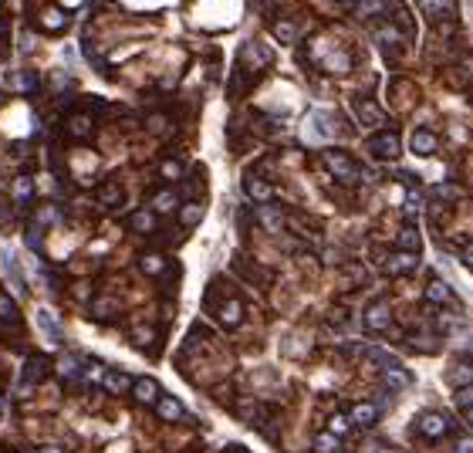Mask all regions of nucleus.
Listing matches in <instances>:
<instances>
[{"instance_id": "1", "label": "nucleus", "mask_w": 473, "mask_h": 453, "mask_svg": "<svg viewBox=\"0 0 473 453\" xmlns=\"http://www.w3.org/2000/svg\"><path fill=\"white\" fill-rule=\"evenodd\" d=\"M324 166L342 186H355L362 179V166L355 163L345 149H324Z\"/></svg>"}, {"instance_id": "2", "label": "nucleus", "mask_w": 473, "mask_h": 453, "mask_svg": "<svg viewBox=\"0 0 473 453\" xmlns=\"http://www.w3.org/2000/svg\"><path fill=\"white\" fill-rule=\"evenodd\" d=\"M416 433H419L423 440H430V443H439V440H446V437L453 433V423H450L446 412L426 410L419 419H416Z\"/></svg>"}, {"instance_id": "3", "label": "nucleus", "mask_w": 473, "mask_h": 453, "mask_svg": "<svg viewBox=\"0 0 473 453\" xmlns=\"http://www.w3.org/2000/svg\"><path fill=\"white\" fill-rule=\"evenodd\" d=\"M368 153H372L379 163H395L399 153H402V139H399V132H393V129L375 132V135L368 139Z\"/></svg>"}, {"instance_id": "4", "label": "nucleus", "mask_w": 473, "mask_h": 453, "mask_svg": "<svg viewBox=\"0 0 473 453\" xmlns=\"http://www.w3.org/2000/svg\"><path fill=\"white\" fill-rule=\"evenodd\" d=\"M51 372H54V362H51L44 352H31V355L24 359V369H21V375H24V382H28V386H38V382H44Z\"/></svg>"}, {"instance_id": "5", "label": "nucleus", "mask_w": 473, "mask_h": 453, "mask_svg": "<svg viewBox=\"0 0 473 453\" xmlns=\"http://www.w3.org/2000/svg\"><path fill=\"white\" fill-rule=\"evenodd\" d=\"M362 325L368 331H389L393 329V308L386 301H372L365 311H362Z\"/></svg>"}, {"instance_id": "6", "label": "nucleus", "mask_w": 473, "mask_h": 453, "mask_svg": "<svg viewBox=\"0 0 473 453\" xmlns=\"http://www.w3.org/2000/svg\"><path fill=\"white\" fill-rule=\"evenodd\" d=\"M271 61H274V54H271V51H264V47H261L257 41H250L247 47H243V51H240V71L247 68L250 75H261V71H264Z\"/></svg>"}, {"instance_id": "7", "label": "nucleus", "mask_w": 473, "mask_h": 453, "mask_svg": "<svg viewBox=\"0 0 473 453\" xmlns=\"http://www.w3.org/2000/svg\"><path fill=\"white\" fill-rule=\"evenodd\" d=\"M416 3L423 7V14L430 17V24H446L460 10V0H416Z\"/></svg>"}, {"instance_id": "8", "label": "nucleus", "mask_w": 473, "mask_h": 453, "mask_svg": "<svg viewBox=\"0 0 473 453\" xmlns=\"http://www.w3.org/2000/svg\"><path fill=\"white\" fill-rule=\"evenodd\" d=\"M129 393H132V399H135L139 406H156V399L162 396V389H159V382L153 379V375H139V379H132Z\"/></svg>"}, {"instance_id": "9", "label": "nucleus", "mask_w": 473, "mask_h": 453, "mask_svg": "<svg viewBox=\"0 0 473 453\" xmlns=\"http://www.w3.org/2000/svg\"><path fill=\"white\" fill-rule=\"evenodd\" d=\"M419 267V254H409V250H395L386 257V274L389 278H406Z\"/></svg>"}, {"instance_id": "10", "label": "nucleus", "mask_w": 473, "mask_h": 453, "mask_svg": "<svg viewBox=\"0 0 473 453\" xmlns=\"http://www.w3.org/2000/svg\"><path fill=\"white\" fill-rule=\"evenodd\" d=\"M243 190H247V197L257 206L274 203V186H271L267 179H261L257 173H247V176H243Z\"/></svg>"}, {"instance_id": "11", "label": "nucleus", "mask_w": 473, "mask_h": 453, "mask_svg": "<svg viewBox=\"0 0 473 453\" xmlns=\"http://www.w3.org/2000/svg\"><path fill=\"white\" fill-rule=\"evenodd\" d=\"M217 322L223 325V329H236L240 322H243V305L236 301V298H227V301H220L217 308Z\"/></svg>"}, {"instance_id": "12", "label": "nucleus", "mask_w": 473, "mask_h": 453, "mask_svg": "<svg viewBox=\"0 0 473 453\" xmlns=\"http://www.w3.org/2000/svg\"><path fill=\"white\" fill-rule=\"evenodd\" d=\"M65 132H68L72 139H91V132H95V119H91L88 112H72V115L65 119Z\"/></svg>"}, {"instance_id": "13", "label": "nucleus", "mask_w": 473, "mask_h": 453, "mask_svg": "<svg viewBox=\"0 0 473 453\" xmlns=\"http://www.w3.org/2000/svg\"><path fill=\"white\" fill-rule=\"evenodd\" d=\"M156 416L162 423H179V419H186V410H183V403L176 399V396H159L156 399Z\"/></svg>"}, {"instance_id": "14", "label": "nucleus", "mask_w": 473, "mask_h": 453, "mask_svg": "<svg viewBox=\"0 0 473 453\" xmlns=\"http://www.w3.org/2000/svg\"><path fill=\"white\" fill-rule=\"evenodd\" d=\"M355 119H358L362 125H379L382 122V109H379V102L368 98V95L355 98Z\"/></svg>"}, {"instance_id": "15", "label": "nucleus", "mask_w": 473, "mask_h": 453, "mask_svg": "<svg viewBox=\"0 0 473 453\" xmlns=\"http://www.w3.org/2000/svg\"><path fill=\"white\" fill-rule=\"evenodd\" d=\"M382 369H386V372H382V382H386L393 393H399V389H409V386H412V372L402 369L395 359L389 362V366H382Z\"/></svg>"}, {"instance_id": "16", "label": "nucleus", "mask_w": 473, "mask_h": 453, "mask_svg": "<svg viewBox=\"0 0 473 453\" xmlns=\"http://www.w3.org/2000/svg\"><path fill=\"white\" fill-rule=\"evenodd\" d=\"M345 416H349L352 426H362V430H365V426H372V423L379 419V406H375V403H355Z\"/></svg>"}, {"instance_id": "17", "label": "nucleus", "mask_w": 473, "mask_h": 453, "mask_svg": "<svg viewBox=\"0 0 473 453\" xmlns=\"http://www.w3.org/2000/svg\"><path fill=\"white\" fill-rule=\"evenodd\" d=\"M426 301L436 305V308H446V305H453V288H450L446 281H439V278H430V285H426Z\"/></svg>"}, {"instance_id": "18", "label": "nucleus", "mask_w": 473, "mask_h": 453, "mask_svg": "<svg viewBox=\"0 0 473 453\" xmlns=\"http://www.w3.org/2000/svg\"><path fill=\"white\" fill-rule=\"evenodd\" d=\"M436 132H430V129H416L412 132V139H409V149L416 153V156H433L436 153Z\"/></svg>"}, {"instance_id": "19", "label": "nucleus", "mask_w": 473, "mask_h": 453, "mask_svg": "<svg viewBox=\"0 0 473 453\" xmlns=\"http://www.w3.org/2000/svg\"><path fill=\"white\" fill-rule=\"evenodd\" d=\"M0 325L3 329H17L21 325V308H17V301L7 291H0Z\"/></svg>"}, {"instance_id": "20", "label": "nucleus", "mask_w": 473, "mask_h": 453, "mask_svg": "<svg viewBox=\"0 0 473 453\" xmlns=\"http://www.w3.org/2000/svg\"><path fill=\"white\" fill-rule=\"evenodd\" d=\"M38 24L44 31H51V34H54V31H65V27H68V14H65L61 7H44L41 17H38Z\"/></svg>"}, {"instance_id": "21", "label": "nucleus", "mask_w": 473, "mask_h": 453, "mask_svg": "<svg viewBox=\"0 0 473 453\" xmlns=\"http://www.w3.org/2000/svg\"><path fill=\"white\" fill-rule=\"evenodd\" d=\"M95 197H98V203L105 206V210H118V206L125 203V190L118 183H102Z\"/></svg>"}, {"instance_id": "22", "label": "nucleus", "mask_w": 473, "mask_h": 453, "mask_svg": "<svg viewBox=\"0 0 473 453\" xmlns=\"http://www.w3.org/2000/svg\"><path fill=\"white\" fill-rule=\"evenodd\" d=\"M129 227H132L135 234H156L159 220H156V213L146 206V210H135V213L129 217Z\"/></svg>"}, {"instance_id": "23", "label": "nucleus", "mask_w": 473, "mask_h": 453, "mask_svg": "<svg viewBox=\"0 0 473 453\" xmlns=\"http://www.w3.org/2000/svg\"><path fill=\"white\" fill-rule=\"evenodd\" d=\"M166 267H169V264H166V257H162V254H156V250H149V254H142V257H139V271H142L146 278H162V274H166Z\"/></svg>"}, {"instance_id": "24", "label": "nucleus", "mask_w": 473, "mask_h": 453, "mask_svg": "<svg viewBox=\"0 0 473 453\" xmlns=\"http://www.w3.org/2000/svg\"><path fill=\"white\" fill-rule=\"evenodd\" d=\"M7 88L21 91V95H31V91H38V75L34 71H14V75H7Z\"/></svg>"}, {"instance_id": "25", "label": "nucleus", "mask_w": 473, "mask_h": 453, "mask_svg": "<svg viewBox=\"0 0 473 453\" xmlns=\"http://www.w3.org/2000/svg\"><path fill=\"white\" fill-rule=\"evenodd\" d=\"M179 210V227L183 230H193V227H199V220H203V213H206V206L199 203H183V206H176Z\"/></svg>"}, {"instance_id": "26", "label": "nucleus", "mask_w": 473, "mask_h": 453, "mask_svg": "<svg viewBox=\"0 0 473 453\" xmlns=\"http://www.w3.org/2000/svg\"><path fill=\"white\" fill-rule=\"evenodd\" d=\"M257 220H261L264 230H280V227H284V210L274 203H264L257 210Z\"/></svg>"}, {"instance_id": "27", "label": "nucleus", "mask_w": 473, "mask_h": 453, "mask_svg": "<svg viewBox=\"0 0 473 453\" xmlns=\"http://www.w3.org/2000/svg\"><path fill=\"white\" fill-rule=\"evenodd\" d=\"M10 197H14V203H31V197H34V179L28 176V173H21L17 179H14V186H10Z\"/></svg>"}, {"instance_id": "28", "label": "nucleus", "mask_w": 473, "mask_h": 453, "mask_svg": "<svg viewBox=\"0 0 473 453\" xmlns=\"http://www.w3.org/2000/svg\"><path fill=\"white\" fill-rule=\"evenodd\" d=\"M116 315H118V301H112V298H95L91 301V318L95 322H109Z\"/></svg>"}, {"instance_id": "29", "label": "nucleus", "mask_w": 473, "mask_h": 453, "mask_svg": "<svg viewBox=\"0 0 473 453\" xmlns=\"http://www.w3.org/2000/svg\"><path fill=\"white\" fill-rule=\"evenodd\" d=\"M58 220H61V210H58L54 203H44V206H38V213H34V220H31V223H34V227H41V230H47V227H54Z\"/></svg>"}, {"instance_id": "30", "label": "nucleus", "mask_w": 473, "mask_h": 453, "mask_svg": "<svg viewBox=\"0 0 473 453\" xmlns=\"http://www.w3.org/2000/svg\"><path fill=\"white\" fill-rule=\"evenodd\" d=\"M423 247V241H419V230L412 227V223H406L402 230H399V250H409V254H419Z\"/></svg>"}, {"instance_id": "31", "label": "nucleus", "mask_w": 473, "mask_h": 453, "mask_svg": "<svg viewBox=\"0 0 473 453\" xmlns=\"http://www.w3.org/2000/svg\"><path fill=\"white\" fill-rule=\"evenodd\" d=\"M102 386L112 393V396H122V393H129V386H132V379L125 375V372H105V379H102Z\"/></svg>"}, {"instance_id": "32", "label": "nucleus", "mask_w": 473, "mask_h": 453, "mask_svg": "<svg viewBox=\"0 0 473 453\" xmlns=\"http://www.w3.org/2000/svg\"><path fill=\"white\" fill-rule=\"evenodd\" d=\"M176 206H179V197H176L173 190H159L156 197H153V206H149V210H153V213H173Z\"/></svg>"}, {"instance_id": "33", "label": "nucleus", "mask_w": 473, "mask_h": 453, "mask_svg": "<svg viewBox=\"0 0 473 453\" xmlns=\"http://www.w3.org/2000/svg\"><path fill=\"white\" fill-rule=\"evenodd\" d=\"M38 322H41V331L51 338V342H65V335H61V325H58V318H51V311H38Z\"/></svg>"}, {"instance_id": "34", "label": "nucleus", "mask_w": 473, "mask_h": 453, "mask_svg": "<svg viewBox=\"0 0 473 453\" xmlns=\"http://www.w3.org/2000/svg\"><path fill=\"white\" fill-rule=\"evenodd\" d=\"M328 433H331L335 440L349 437V433H352V423H349V416H345V412H335V416L328 419Z\"/></svg>"}, {"instance_id": "35", "label": "nucleus", "mask_w": 473, "mask_h": 453, "mask_svg": "<svg viewBox=\"0 0 473 453\" xmlns=\"http://www.w3.org/2000/svg\"><path fill=\"white\" fill-rule=\"evenodd\" d=\"M338 447H342V440H335L328 430H321L315 437V443H311V450L315 453H338Z\"/></svg>"}, {"instance_id": "36", "label": "nucleus", "mask_w": 473, "mask_h": 453, "mask_svg": "<svg viewBox=\"0 0 473 453\" xmlns=\"http://www.w3.org/2000/svg\"><path fill=\"white\" fill-rule=\"evenodd\" d=\"M159 176H162L166 183L183 179V163H179V159H162V163H159Z\"/></svg>"}, {"instance_id": "37", "label": "nucleus", "mask_w": 473, "mask_h": 453, "mask_svg": "<svg viewBox=\"0 0 473 453\" xmlns=\"http://www.w3.org/2000/svg\"><path fill=\"white\" fill-rule=\"evenodd\" d=\"M406 342H409V345H416L419 352H436V345H439V338H436V335H419V331L406 335Z\"/></svg>"}, {"instance_id": "38", "label": "nucleus", "mask_w": 473, "mask_h": 453, "mask_svg": "<svg viewBox=\"0 0 473 453\" xmlns=\"http://www.w3.org/2000/svg\"><path fill=\"white\" fill-rule=\"evenodd\" d=\"M54 369L61 372L65 379H75V375L81 372V359H75V355H61V359L54 362Z\"/></svg>"}, {"instance_id": "39", "label": "nucleus", "mask_w": 473, "mask_h": 453, "mask_svg": "<svg viewBox=\"0 0 473 453\" xmlns=\"http://www.w3.org/2000/svg\"><path fill=\"white\" fill-rule=\"evenodd\" d=\"M274 38L284 44H291L294 38H298V27L291 24V21H274Z\"/></svg>"}, {"instance_id": "40", "label": "nucleus", "mask_w": 473, "mask_h": 453, "mask_svg": "<svg viewBox=\"0 0 473 453\" xmlns=\"http://www.w3.org/2000/svg\"><path fill=\"white\" fill-rule=\"evenodd\" d=\"M456 406H460L463 416L470 419V412H473V389L470 386H460V389H456Z\"/></svg>"}, {"instance_id": "41", "label": "nucleus", "mask_w": 473, "mask_h": 453, "mask_svg": "<svg viewBox=\"0 0 473 453\" xmlns=\"http://www.w3.org/2000/svg\"><path fill=\"white\" fill-rule=\"evenodd\" d=\"M105 366H102V362H98V359H91V362H88V366H85V369H81V375H85V379H88V382H102V379H105Z\"/></svg>"}, {"instance_id": "42", "label": "nucleus", "mask_w": 473, "mask_h": 453, "mask_svg": "<svg viewBox=\"0 0 473 453\" xmlns=\"http://www.w3.org/2000/svg\"><path fill=\"white\" fill-rule=\"evenodd\" d=\"M470 379H473V369H470V359L460 366V369H453V375H450V382L460 389V386H470Z\"/></svg>"}, {"instance_id": "43", "label": "nucleus", "mask_w": 473, "mask_h": 453, "mask_svg": "<svg viewBox=\"0 0 473 453\" xmlns=\"http://www.w3.org/2000/svg\"><path fill=\"white\" fill-rule=\"evenodd\" d=\"M41 237H44V230L31 223V227H28V244H31V247H34V250H41Z\"/></svg>"}, {"instance_id": "44", "label": "nucleus", "mask_w": 473, "mask_h": 453, "mask_svg": "<svg viewBox=\"0 0 473 453\" xmlns=\"http://www.w3.org/2000/svg\"><path fill=\"white\" fill-rule=\"evenodd\" d=\"M436 197H439V200H446V203H453V200L460 197V190H453V186H446V183H443V186L436 190Z\"/></svg>"}, {"instance_id": "45", "label": "nucleus", "mask_w": 473, "mask_h": 453, "mask_svg": "<svg viewBox=\"0 0 473 453\" xmlns=\"http://www.w3.org/2000/svg\"><path fill=\"white\" fill-rule=\"evenodd\" d=\"M453 453H473V440H470V437L456 440V443H453Z\"/></svg>"}, {"instance_id": "46", "label": "nucleus", "mask_w": 473, "mask_h": 453, "mask_svg": "<svg viewBox=\"0 0 473 453\" xmlns=\"http://www.w3.org/2000/svg\"><path fill=\"white\" fill-rule=\"evenodd\" d=\"M132 338H135L139 345H149V342H153V329H135V335H132Z\"/></svg>"}, {"instance_id": "47", "label": "nucleus", "mask_w": 473, "mask_h": 453, "mask_svg": "<svg viewBox=\"0 0 473 453\" xmlns=\"http://www.w3.org/2000/svg\"><path fill=\"white\" fill-rule=\"evenodd\" d=\"M146 125H149V132H156V135H162V132H166V119H159V115H153Z\"/></svg>"}, {"instance_id": "48", "label": "nucleus", "mask_w": 473, "mask_h": 453, "mask_svg": "<svg viewBox=\"0 0 473 453\" xmlns=\"http://www.w3.org/2000/svg\"><path fill=\"white\" fill-rule=\"evenodd\" d=\"M38 453H65V447H41Z\"/></svg>"}, {"instance_id": "49", "label": "nucleus", "mask_w": 473, "mask_h": 453, "mask_svg": "<svg viewBox=\"0 0 473 453\" xmlns=\"http://www.w3.org/2000/svg\"><path fill=\"white\" fill-rule=\"evenodd\" d=\"M223 453H250V450H243V447H227Z\"/></svg>"}, {"instance_id": "50", "label": "nucleus", "mask_w": 473, "mask_h": 453, "mask_svg": "<svg viewBox=\"0 0 473 453\" xmlns=\"http://www.w3.org/2000/svg\"><path fill=\"white\" fill-rule=\"evenodd\" d=\"M3 34H7V24H3V17H0V38H3Z\"/></svg>"}, {"instance_id": "51", "label": "nucleus", "mask_w": 473, "mask_h": 453, "mask_svg": "<svg viewBox=\"0 0 473 453\" xmlns=\"http://www.w3.org/2000/svg\"><path fill=\"white\" fill-rule=\"evenodd\" d=\"M3 406H7V399H3V393H0V412H3Z\"/></svg>"}]
</instances>
